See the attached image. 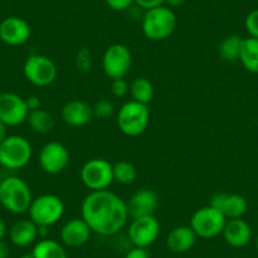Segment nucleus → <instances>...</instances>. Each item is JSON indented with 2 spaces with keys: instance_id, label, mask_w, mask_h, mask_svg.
Wrapping results in <instances>:
<instances>
[{
  "instance_id": "obj_1",
  "label": "nucleus",
  "mask_w": 258,
  "mask_h": 258,
  "mask_svg": "<svg viewBox=\"0 0 258 258\" xmlns=\"http://www.w3.org/2000/svg\"><path fill=\"white\" fill-rule=\"evenodd\" d=\"M81 218L91 232L99 235H114L129 219L126 202L109 190L90 191L81 204Z\"/></svg>"
},
{
  "instance_id": "obj_2",
  "label": "nucleus",
  "mask_w": 258,
  "mask_h": 258,
  "mask_svg": "<svg viewBox=\"0 0 258 258\" xmlns=\"http://www.w3.org/2000/svg\"><path fill=\"white\" fill-rule=\"evenodd\" d=\"M33 200L29 186L17 176H9L0 181V204L13 214L28 212Z\"/></svg>"
},
{
  "instance_id": "obj_3",
  "label": "nucleus",
  "mask_w": 258,
  "mask_h": 258,
  "mask_svg": "<svg viewBox=\"0 0 258 258\" xmlns=\"http://www.w3.org/2000/svg\"><path fill=\"white\" fill-rule=\"evenodd\" d=\"M177 18L170 7L160 6L146 11L142 19V32L150 41H165L175 32Z\"/></svg>"
},
{
  "instance_id": "obj_4",
  "label": "nucleus",
  "mask_w": 258,
  "mask_h": 258,
  "mask_svg": "<svg viewBox=\"0 0 258 258\" xmlns=\"http://www.w3.org/2000/svg\"><path fill=\"white\" fill-rule=\"evenodd\" d=\"M150 116L148 105L131 100L120 106L116 115V123L121 133L129 137H137L146 132L150 124Z\"/></svg>"
},
{
  "instance_id": "obj_5",
  "label": "nucleus",
  "mask_w": 258,
  "mask_h": 258,
  "mask_svg": "<svg viewBox=\"0 0 258 258\" xmlns=\"http://www.w3.org/2000/svg\"><path fill=\"white\" fill-rule=\"evenodd\" d=\"M33 150L26 137L19 135L7 136L0 143V165L7 170H19L31 162Z\"/></svg>"
},
{
  "instance_id": "obj_6",
  "label": "nucleus",
  "mask_w": 258,
  "mask_h": 258,
  "mask_svg": "<svg viewBox=\"0 0 258 258\" xmlns=\"http://www.w3.org/2000/svg\"><path fill=\"white\" fill-rule=\"evenodd\" d=\"M64 213V203L54 194H43L34 198L28 209L29 219L38 227H52Z\"/></svg>"
},
{
  "instance_id": "obj_7",
  "label": "nucleus",
  "mask_w": 258,
  "mask_h": 258,
  "mask_svg": "<svg viewBox=\"0 0 258 258\" xmlns=\"http://www.w3.org/2000/svg\"><path fill=\"white\" fill-rule=\"evenodd\" d=\"M227 218L212 205H207L194 213L190 220V227L203 239H212L222 234Z\"/></svg>"
},
{
  "instance_id": "obj_8",
  "label": "nucleus",
  "mask_w": 258,
  "mask_h": 258,
  "mask_svg": "<svg viewBox=\"0 0 258 258\" xmlns=\"http://www.w3.org/2000/svg\"><path fill=\"white\" fill-rule=\"evenodd\" d=\"M80 177L90 191L108 190L114 182L113 165L105 158H91L81 167Z\"/></svg>"
},
{
  "instance_id": "obj_9",
  "label": "nucleus",
  "mask_w": 258,
  "mask_h": 258,
  "mask_svg": "<svg viewBox=\"0 0 258 258\" xmlns=\"http://www.w3.org/2000/svg\"><path fill=\"white\" fill-rule=\"evenodd\" d=\"M57 66L49 57L43 54H32L23 64V74L27 81L34 86L44 88L57 79Z\"/></svg>"
},
{
  "instance_id": "obj_10",
  "label": "nucleus",
  "mask_w": 258,
  "mask_h": 258,
  "mask_svg": "<svg viewBox=\"0 0 258 258\" xmlns=\"http://www.w3.org/2000/svg\"><path fill=\"white\" fill-rule=\"evenodd\" d=\"M132 68L131 49L121 43H114L103 54V70L111 80L124 79Z\"/></svg>"
},
{
  "instance_id": "obj_11",
  "label": "nucleus",
  "mask_w": 258,
  "mask_h": 258,
  "mask_svg": "<svg viewBox=\"0 0 258 258\" xmlns=\"http://www.w3.org/2000/svg\"><path fill=\"white\" fill-rule=\"evenodd\" d=\"M161 225L155 215L135 218L128 227V237L135 247L147 248L157 240Z\"/></svg>"
},
{
  "instance_id": "obj_12",
  "label": "nucleus",
  "mask_w": 258,
  "mask_h": 258,
  "mask_svg": "<svg viewBox=\"0 0 258 258\" xmlns=\"http://www.w3.org/2000/svg\"><path fill=\"white\" fill-rule=\"evenodd\" d=\"M39 166L48 175H57L66 170L70 162V152L61 142L46 143L39 152Z\"/></svg>"
},
{
  "instance_id": "obj_13",
  "label": "nucleus",
  "mask_w": 258,
  "mask_h": 258,
  "mask_svg": "<svg viewBox=\"0 0 258 258\" xmlns=\"http://www.w3.org/2000/svg\"><path fill=\"white\" fill-rule=\"evenodd\" d=\"M26 99L14 93L0 94V121L9 126H18L28 118Z\"/></svg>"
},
{
  "instance_id": "obj_14",
  "label": "nucleus",
  "mask_w": 258,
  "mask_h": 258,
  "mask_svg": "<svg viewBox=\"0 0 258 258\" xmlns=\"http://www.w3.org/2000/svg\"><path fill=\"white\" fill-rule=\"evenodd\" d=\"M31 38V26L21 17H7L0 22V41L8 46H22Z\"/></svg>"
},
{
  "instance_id": "obj_15",
  "label": "nucleus",
  "mask_w": 258,
  "mask_h": 258,
  "mask_svg": "<svg viewBox=\"0 0 258 258\" xmlns=\"http://www.w3.org/2000/svg\"><path fill=\"white\" fill-rule=\"evenodd\" d=\"M209 205L217 208L227 220L242 218L248 209L247 199L239 194H215Z\"/></svg>"
},
{
  "instance_id": "obj_16",
  "label": "nucleus",
  "mask_w": 258,
  "mask_h": 258,
  "mask_svg": "<svg viewBox=\"0 0 258 258\" xmlns=\"http://www.w3.org/2000/svg\"><path fill=\"white\" fill-rule=\"evenodd\" d=\"M158 207V197L155 191L150 188L138 190L131 197L129 202H126L129 218H141L147 215L155 214Z\"/></svg>"
},
{
  "instance_id": "obj_17",
  "label": "nucleus",
  "mask_w": 258,
  "mask_h": 258,
  "mask_svg": "<svg viewBox=\"0 0 258 258\" xmlns=\"http://www.w3.org/2000/svg\"><path fill=\"white\" fill-rule=\"evenodd\" d=\"M91 229L83 218H73L61 229L62 244L70 248L83 247L90 239Z\"/></svg>"
},
{
  "instance_id": "obj_18",
  "label": "nucleus",
  "mask_w": 258,
  "mask_h": 258,
  "mask_svg": "<svg viewBox=\"0 0 258 258\" xmlns=\"http://www.w3.org/2000/svg\"><path fill=\"white\" fill-rule=\"evenodd\" d=\"M62 120L66 125L73 128H81L89 124L93 119V106L84 100H71L63 105L61 110Z\"/></svg>"
},
{
  "instance_id": "obj_19",
  "label": "nucleus",
  "mask_w": 258,
  "mask_h": 258,
  "mask_svg": "<svg viewBox=\"0 0 258 258\" xmlns=\"http://www.w3.org/2000/svg\"><path fill=\"white\" fill-rule=\"evenodd\" d=\"M223 237L225 242L233 248H244L252 240L250 225L242 218L228 219L223 229Z\"/></svg>"
},
{
  "instance_id": "obj_20",
  "label": "nucleus",
  "mask_w": 258,
  "mask_h": 258,
  "mask_svg": "<svg viewBox=\"0 0 258 258\" xmlns=\"http://www.w3.org/2000/svg\"><path fill=\"white\" fill-rule=\"evenodd\" d=\"M198 235L190 225H180L171 230L166 238V245L173 253H186L197 243Z\"/></svg>"
},
{
  "instance_id": "obj_21",
  "label": "nucleus",
  "mask_w": 258,
  "mask_h": 258,
  "mask_svg": "<svg viewBox=\"0 0 258 258\" xmlns=\"http://www.w3.org/2000/svg\"><path fill=\"white\" fill-rule=\"evenodd\" d=\"M38 237V225L34 224L31 219L19 220L14 223L9 229V239L12 244L18 248L28 247L33 244Z\"/></svg>"
},
{
  "instance_id": "obj_22",
  "label": "nucleus",
  "mask_w": 258,
  "mask_h": 258,
  "mask_svg": "<svg viewBox=\"0 0 258 258\" xmlns=\"http://www.w3.org/2000/svg\"><path fill=\"white\" fill-rule=\"evenodd\" d=\"M239 61L245 70L258 74V38L248 37L243 39Z\"/></svg>"
},
{
  "instance_id": "obj_23",
  "label": "nucleus",
  "mask_w": 258,
  "mask_h": 258,
  "mask_svg": "<svg viewBox=\"0 0 258 258\" xmlns=\"http://www.w3.org/2000/svg\"><path fill=\"white\" fill-rule=\"evenodd\" d=\"M32 254L34 258H69L63 244L48 238H43L37 242Z\"/></svg>"
},
{
  "instance_id": "obj_24",
  "label": "nucleus",
  "mask_w": 258,
  "mask_h": 258,
  "mask_svg": "<svg viewBox=\"0 0 258 258\" xmlns=\"http://www.w3.org/2000/svg\"><path fill=\"white\" fill-rule=\"evenodd\" d=\"M129 94L132 100L148 105L155 95V88L147 78H136L129 84Z\"/></svg>"
},
{
  "instance_id": "obj_25",
  "label": "nucleus",
  "mask_w": 258,
  "mask_h": 258,
  "mask_svg": "<svg viewBox=\"0 0 258 258\" xmlns=\"http://www.w3.org/2000/svg\"><path fill=\"white\" fill-rule=\"evenodd\" d=\"M29 126L37 133H48L51 132L54 126V119L51 113L44 109H37V110L29 111L27 118Z\"/></svg>"
},
{
  "instance_id": "obj_26",
  "label": "nucleus",
  "mask_w": 258,
  "mask_h": 258,
  "mask_svg": "<svg viewBox=\"0 0 258 258\" xmlns=\"http://www.w3.org/2000/svg\"><path fill=\"white\" fill-rule=\"evenodd\" d=\"M243 39L244 38L238 34H230L225 37L219 46V56L227 62L239 61Z\"/></svg>"
},
{
  "instance_id": "obj_27",
  "label": "nucleus",
  "mask_w": 258,
  "mask_h": 258,
  "mask_svg": "<svg viewBox=\"0 0 258 258\" xmlns=\"http://www.w3.org/2000/svg\"><path fill=\"white\" fill-rule=\"evenodd\" d=\"M137 168L128 161H119L113 165V177L120 185H131L137 178Z\"/></svg>"
},
{
  "instance_id": "obj_28",
  "label": "nucleus",
  "mask_w": 258,
  "mask_h": 258,
  "mask_svg": "<svg viewBox=\"0 0 258 258\" xmlns=\"http://www.w3.org/2000/svg\"><path fill=\"white\" fill-rule=\"evenodd\" d=\"M94 116L99 119H108L114 113V104L108 99H101L93 106Z\"/></svg>"
},
{
  "instance_id": "obj_29",
  "label": "nucleus",
  "mask_w": 258,
  "mask_h": 258,
  "mask_svg": "<svg viewBox=\"0 0 258 258\" xmlns=\"http://www.w3.org/2000/svg\"><path fill=\"white\" fill-rule=\"evenodd\" d=\"M91 53L88 51V48H81L76 54V68L79 71L88 73L91 69Z\"/></svg>"
},
{
  "instance_id": "obj_30",
  "label": "nucleus",
  "mask_w": 258,
  "mask_h": 258,
  "mask_svg": "<svg viewBox=\"0 0 258 258\" xmlns=\"http://www.w3.org/2000/svg\"><path fill=\"white\" fill-rule=\"evenodd\" d=\"M244 26L247 32L253 38H258V9H254L245 17Z\"/></svg>"
},
{
  "instance_id": "obj_31",
  "label": "nucleus",
  "mask_w": 258,
  "mask_h": 258,
  "mask_svg": "<svg viewBox=\"0 0 258 258\" xmlns=\"http://www.w3.org/2000/svg\"><path fill=\"white\" fill-rule=\"evenodd\" d=\"M111 93L115 98H124L129 94V84L125 79L111 80Z\"/></svg>"
},
{
  "instance_id": "obj_32",
  "label": "nucleus",
  "mask_w": 258,
  "mask_h": 258,
  "mask_svg": "<svg viewBox=\"0 0 258 258\" xmlns=\"http://www.w3.org/2000/svg\"><path fill=\"white\" fill-rule=\"evenodd\" d=\"M106 6L109 8H111L113 11H126L129 7L132 6L135 3V0H105Z\"/></svg>"
},
{
  "instance_id": "obj_33",
  "label": "nucleus",
  "mask_w": 258,
  "mask_h": 258,
  "mask_svg": "<svg viewBox=\"0 0 258 258\" xmlns=\"http://www.w3.org/2000/svg\"><path fill=\"white\" fill-rule=\"evenodd\" d=\"M135 3L137 4L138 7H141V8L148 11V9H152V8H156V7L163 6L165 0H135Z\"/></svg>"
},
{
  "instance_id": "obj_34",
  "label": "nucleus",
  "mask_w": 258,
  "mask_h": 258,
  "mask_svg": "<svg viewBox=\"0 0 258 258\" xmlns=\"http://www.w3.org/2000/svg\"><path fill=\"white\" fill-rule=\"evenodd\" d=\"M125 258H150V253L147 252V248L135 247L126 253Z\"/></svg>"
},
{
  "instance_id": "obj_35",
  "label": "nucleus",
  "mask_w": 258,
  "mask_h": 258,
  "mask_svg": "<svg viewBox=\"0 0 258 258\" xmlns=\"http://www.w3.org/2000/svg\"><path fill=\"white\" fill-rule=\"evenodd\" d=\"M26 105L27 108H28L29 111H33V110H37V109H41V100H39L38 96L36 95H32V96H28V98L26 99Z\"/></svg>"
},
{
  "instance_id": "obj_36",
  "label": "nucleus",
  "mask_w": 258,
  "mask_h": 258,
  "mask_svg": "<svg viewBox=\"0 0 258 258\" xmlns=\"http://www.w3.org/2000/svg\"><path fill=\"white\" fill-rule=\"evenodd\" d=\"M9 247L3 239H0V258H8L9 257Z\"/></svg>"
},
{
  "instance_id": "obj_37",
  "label": "nucleus",
  "mask_w": 258,
  "mask_h": 258,
  "mask_svg": "<svg viewBox=\"0 0 258 258\" xmlns=\"http://www.w3.org/2000/svg\"><path fill=\"white\" fill-rule=\"evenodd\" d=\"M7 136H8V133H7V126L0 121V143L6 140Z\"/></svg>"
},
{
  "instance_id": "obj_38",
  "label": "nucleus",
  "mask_w": 258,
  "mask_h": 258,
  "mask_svg": "<svg viewBox=\"0 0 258 258\" xmlns=\"http://www.w3.org/2000/svg\"><path fill=\"white\" fill-rule=\"evenodd\" d=\"M186 0H165V3L168 7H180L185 3Z\"/></svg>"
},
{
  "instance_id": "obj_39",
  "label": "nucleus",
  "mask_w": 258,
  "mask_h": 258,
  "mask_svg": "<svg viewBox=\"0 0 258 258\" xmlns=\"http://www.w3.org/2000/svg\"><path fill=\"white\" fill-rule=\"evenodd\" d=\"M6 233H7L6 222L3 220V218L0 217V239H3L4 235H6Z\"/></svg>"
},
{
  "instance_id": "obj_40",
  "label": "nucleus",
  "mask_w": 258,
  "mask_h": 258,
  "mask_svg": "<svg viewBox=\"0 0 258 258\" xmlns=\"http://www.w3.org/2000/svg\"><path fill=\"white\" fill-rule=\"evenodd\" d=\"M21 258H34V257H33V254H32V253H29V254H23Z\"/></svg>"
},
{
  "instance_id": "obj_41",
  "label": "nucleus",
  "mask_w": 258,
  "mask_h": 258,
  "mask_svg": "<svg viewBox=\"0 0 258 258\" xmlns=\"http://www.w3.org/2000/svg\"><path fill=\"white\" fill-rule=\"evenodd\" d=\"M255 244H257V250H258V237H257V243H255Z\"/></svg>"
}]
</instances>
